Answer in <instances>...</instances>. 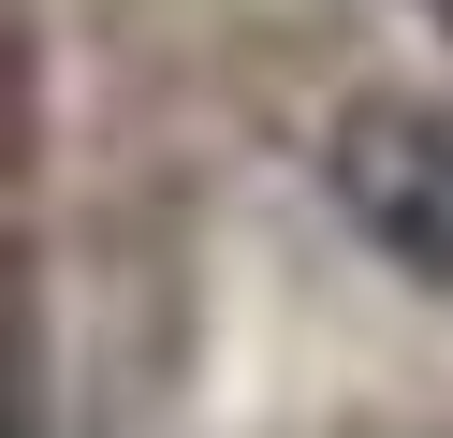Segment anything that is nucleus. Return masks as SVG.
I'll return each instance as SVG.
<instances>
[{"label": "nucleus", "mask_w": 453, "mask_h": 438, "mask_svg": "<svg viewBox=\"0 0 453 438\" xmlns=\"http://www.w3.org/2000/svg\"><path fill=\"white\" fill-rule=\"evenodd\" d=\"M322 190H336V219H351L395 278L453 292V103H424V88L351 103L322 132Z\"/></svg>", "instance_id": "nucleus-1"}, {"label": "nucleus", "mask_w": 453, "mask_h": 438, "mask_svg": "<svg viewBox=\"0 0 453 438\" xmlns=\"http://www.w3.org/2000/svg\"><path fill=\"white\" fill-rule=\"evenodd\" d=\"M424 15H439V29H453V0H424Z\"/></svg>", "instance_id": "nucleus-2"}]
</instances>
